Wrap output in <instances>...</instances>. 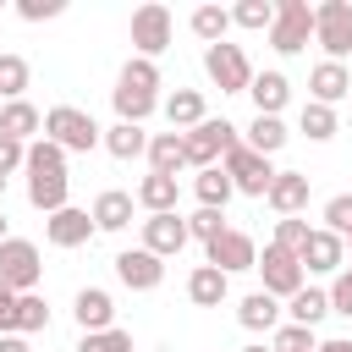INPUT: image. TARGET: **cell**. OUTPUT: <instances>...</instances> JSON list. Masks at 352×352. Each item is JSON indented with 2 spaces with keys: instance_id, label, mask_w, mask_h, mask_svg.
I'll return each instance as SVG.
<instances>
[{
  "instance_id": "6da1fadb",
  "label": "cell",
  "mask_w": 352,
  "mask_h": 352,
  "mask_svg": "<svg viewBox=\"0 0 352 352\" xmlns=\"http://www.w3.org/2000/svg\"><path fill=\"white\" fill-rule=\"evenodd\" d=\"M44 138L60 143L66 154H88V148L104 143V126L88 110H77V104H55V110H44Z\"/></svg>"
},
{
  "instance_id": "7a4b0ae2",
  "label": "cell",
  "mask_w": 352,
  "mask_h": 352,
  "mask_svg": "<svg viewBox=\"0 0 352 352\" xmlns=\"http://www.w3.org/2000/svg\"><path fill=\"white\" fill-rule=\"evenodd\" d=\"M182 143H187V165H192V170H214L242 138H236V126H231L226 116H209V121H198L192 132H182Z\"/></svg>"
},
{
  "instance_id": "3957f363",
  "label": "cell",
  "mask_w": 352,
  "mask_h": 352,
  "mask_svg": "<svg viewBox=\"0 0 352 352\" xmlns=\"http://www.w3.org/2000/svg\"><path fill=\"white\" fill-rule=\"evenodd\" d=\"M314 44L324 50V60H341L352 55V0H319L314 6Z\"/></svg>"
},
{
  "instance_id": "277c9868",
  "label": "cell",
  "mask_w": 352,
  "mask_h": 352,
  "mask_svg": "<svg viewBox=\"0 0 352 352\" xmlns=\"http://www.w3.org/2000/svg\"><path fill=\"white\" fill-rule=\"evenodd\" d=\"M314 44V6L308 0H275V28H270V50L275 55H297Z\"/></svg>"
},
{
  "instance_id": "5b68a950",
  "label": "cell",
  "mask_w": 352,
  "mask_h": 352,
  "mask_svg": "<svg viewBox=\"0 0 352 352\" xmlns=\"http://www.w3.org/2000/svg\"><path fill=\"white\" fill-rule=\"evenodd\" d=\"M220 170L231 176V187H236L242 198H264V192H270V182H275V165H270L258 148H248V143H236V148L220 160Z\"/></svg>"
},
{
  "instance_id": "8992f818",
  "label": "cell",
  "mask_w": 352,
  "mask_h": 352,
  "mask_svg": "<svg viewBox=\"0 0 352 352\" xmlns=\"http://www.w3.org/2000/svg\"><path fill=\"white\" fill-rule=\"evenodd\" d=\"M38 275H44V258L28 236H6L0 242V280L22 297V292H38Z\"/></svg>"
},
{
  "instance_id": "52a82bcc",
  "label": "cell",
  "mask_w": 352,
  "mask_h": 352,
  "mask_svg": "<svg viewBox=\"0 0 352 352\" xmlns=\"http://www.w3.org/2000/svg\"><path fill=\"white\" fill-rule=\"evenodd\" d=\"M204 72H209V82L220 94H248L253 88V66H248L242 44H209L204 50Z\"/></svg>"
},
{
  "instance_id": "ba28073f",
  "label": "cell",
  "mask_w": 352,
  "mask_h": 352,
  "mask_svg": "<svg viewBox=\"0 0 352 352\" xmlns=\"http://www.w3.org/2000/svg\"><path fill=\"white\" fill-rule=\"evenodd\" d=\"M204 264H214L220 275H242V270H258V242L236 226H226L209 248H204Z\"/></svg>"
},
{
  "instance_id": "9c48e42d",
  "label": "cell",
  "mask_w": 352,
  "mask_h": 352,
  "mask_svg": "<svg viewBox=\"0 0 352 352\" xmlns=\"http://www.w3.org/2000/svg\"><path fill=\"white\" fill-rule=\"evenodd\" d=\"M258 275H264V292H270V297H297V292L308 286L302 258L286 253V248H275V242H264V253H258Z\"/></svg>"
},
{
  "instance_id": "30bf717a",
  "label": "cell",
  "mask_w": 352,
  "mask_h": 352,
  "mask_svg": "<svg viewBox=\"0 0 352 352\" xmlns=\"http://www.w3.org/2000/svg\"><path fill=\"white\" fill-rule=\"evenodd\" d=\"M132 50H138L143 60H160V55L170 50V11H165L160 0H148V6L132 11Z\"/></svg>"
},
{
  "instance_id": "8fae6325",
  "label": "cell",
  "mask_w": 352,
  "mask_h": 352,
  "mask_svg": "<svg viewBox=\"0 0 352 352\" xmlns=\"http://www.w3.org/2000/svg\"><path fill=\"white\" fill-rule=\"evenodd\" d=\"M94 214L88 209H77V204H66V209H55V214H44V236H50V248H82V242H94Z\"/></svg>"
},
{
  "instance_id": "7c38bea8",
  "label": "cell",
  "mask_w": 352,
  "mask_h": 352,
  "mask_svg": "<svg viewBox=\"0 0 352 352\" xmlns=\"http://www.w3.org/2000/svg\"><path fill=\"white\" fill-rule=\"evenodd\" d=\"M297 258H302V275H341V270H346V242H341L336 231L314 226V236H308V248H302Z\"/></svg>"
},
{
  "instance_id": "4fadbf2b",
  "label": "cell",
  "mask_w": 352,
  "mask_h": 352,
  "mask_svg": "<svg viewBox=\"0 0 352 352\" xmlns=\"http://www.w3.org/2000/svg\"><path fill=\"white\" fill-rule=\"evenodd\" d=\"M116 280L126 292H154L165 280V258H154L148 248H126V253H116Z\"/></svg>"
},
{
  "instance_id": "5bb4252c",
  "label": "cell",
  "mask_w": 352,
  "mask_h": 352,
  "mask_svg": "<svg viewBox=\"0 0 352 352\" xmlns=\"http://www.w3.org/2000/svg\"><path fill=\"white\" fill-rule=\"evenodd\" d=\"M72 319H77V330H82V336L116 330V297H110L104 286H82V292L72 297Z\"/></svg>"
},
{
  "instance_id": "9a60e30c",
  "label": "cell",
  "mask_w": 352,
  "mask_h": 352,
  "mask_svg": "<svg viewBox=\"0 0 352 352\" xmlns=\"http://www.w3.org/2000/svg\"><path fill=\"white\" fill-rule=\"evenodd\" d=\"M187 242H192V236H187V214H148V220H143V248H148L154 258H176Z\"/></svg>"
},
{
  "instance_id": "2e32d148",
  "label": "cell",
  "mask_w": 352,
  "mask_h": 352,
  "mask_svg": "<svg viewBox=\"0 0 352 352\" xmlns=\"http://www.w3.org/2000/svg\"><path fill=\"white\" fill-rule=\"evenodd\" d=\"M280 314H286V308H280V297H270L264 286H258V292H248V297L236 302V324H242V330H253V336H258V330H264V336H275V330H280Z\"/></svg>"
},
{
  "instance_id": "e0dca14e",
  "label": "cell",
  "mask_w": 352,
  "mask_h": 352,
  "mask_svg": "<svg viewBox=\"0 0 352 352\" xmlns=\"http://www.w3.org/2000/svg\"><path fill=\"white\" fill-rule=\"evenodd\" d=\"M308 94H314V104H341L346 94H352V72L341 66V60H319L314 72H308Z\"/></svg>"
},
{
  "instance_id": "ac0fdd59",
  "label": "cell",
  "mask_w": 352,
  "mask_h": 352,
  "mask_svg": "<svg viewBox=\"0 0 352 352\" xmlns=\"http://www.w3.org/2000/svg\"><path fill=\"white\" fill-rule=\"evenodd\" d=\"M66 192H72V176H66V170H28V204H33L38 214L66 209Z\"/></svg>"
},
{
  "instance_id": "d6986e66",
  "label": "cell",
  "mask_w": 352,
  "mask_h": 352,
  "mask_svg": "<svg viewBox=\"0 0 352 352\" xmlns=\"http://www.w3.org/2000/svg\"><path fill=\"white\" fill-rule=\"evenodd\" d=\"M264 204H270L280 220H286V214H302V209H308V176H302V170H275Z\"/></svg>"
},
{
  "instance_id": "ffe728a7",
  "label": "cell",
  "mask_w": 352,
  "mask_h": 352,
  "mask_svg": "<svg viewBox=\"0 0 352 352\" xmlns=\"http://www.w3.org/2000/svg\"><path fill=\"white\" fill-rule=\"evenodd\" d=\"M160 110H165L170 132H192L198 121H209V104H204V94H198V88H176V94H165V99H160Z\"/></svg>"
},
{
  "instance_id": "44dd1931",
  "label": "cell",
  "mask_w": 352,
  "mask_h": 352,
  "mask_svg": "<svg viewBox=\"0 0 352 352\" xmlns=\"http://www.w3.org/2000/svg\"><path fill=\"white\" fill-rule=\"evenodd\" d=\"M0 138H16V143L44 138V110H38V104H28V99L0 104Z\"/></svg>"
},
{
  "instance_id": "7402d4cb",
  "label": "cell",
  "mask_w": 352,
  "mask_h": 352,
  "mask_svg": "<svg viewBox=\"0 0 352 352\" xmlns=\"http://www.w3.org/2000/svg\"><path fill=\"white\" fill-rule=\"evenodd\" d=\"M132 209H138V198H132V192L104 187V192L94 198V209H88V214H94V226H99V231H126V226H132Z\"/></svg>"
},
{
  "instance_id": "603a6c76",
  "label": "cell",
  "mask_w": 352,
  "mask_h": 352,
  "mask_svg": "<svg viewBox=\"0 0 352 352\" xmlns=\"http://www.w3.org/2000/svg\"><path fill=\"white\" fill-rule=\"evenodd\" d=\"M226 297H231V275H220L214 264H198L187 275V302L192 308H220Z\"/></svg>"
},
{
  "instance_id": "cb8c5ba5",
  "label": "cell",
  "mask_w": 352,
  "mask_h": 352,
  "mask_svg": "<svg viewBox=\"0 0 352 352\" xmlns=\"http://www.w3.org/2000/svg\"><path fill=\"white\" fill-rule=\"evenodd\" d=\"M143 160H148L154 176H176V170H187V143H182V132H154Z\"/></svg>"
},
{
  "instance_id": "d4e9b609",
  "label": "cell",
  "mask_w": 352,
  "mask_h": 352,
  "mask_svg": "<svg viewBox=\"0 0 352 352\" xmlns=\"http://www.w3.org/2000/svg\"><path fill=\"white\" fill-rule=\"evenodd\" d=\"M132 198H138V209H148V214H176L182 182H176V176H154V170H148V176L138 182V192H132Z\"/></svg>"
},
{
  "instance_id": "484cf974",
  "label": "cell",
  "mask_w": 352,
  "mask_h": 352,
  "mask_svg": "<svg viewBox=\"0 0 352 352\" xmlns=\"http://www.w3.org/2000/svg\"><path fill=\"white\" fill-rule=\"evenodd\" d=\"M253 110L258 116H280L286 110V99H292V82H286V72H253Z\"/></svg>"
},
{
  "instance_id": "4316f807",
  "label": "cell",
  "mask_w": 352,
  "mask_h": 352,
  "mask_svg": "<svg viewBox=\"0 0 352 352\" xmlns=\"http://www.w3.org/2000/svg\"><path fill=\"white\" fill-rule=\"evenodd\" d=\"M286 138H292V132H286V121H280V116H253L242 143H248V148H258V154L270 160V154H280V148H286Z\"/></svg>"
},
{
  "instance_id": "83f0119b",
  "label": "cell",
  "mask_w": 352,
  "mask_h": 352,
  "mask_svg": "<svg viewBox=\"0 0 352 352\" xmlns=\"http://www.w3.org/2000/svg\"><path fill=\"white\" fill-rule=\"evenodd\" d=\"M192 198H198V209H226V204L236 198V187H231V176L214 165V170H198V176H192Z\"/></svg>"
},
{
  "instance_id": "f1b7e54d",
  "label": "cell",
  "mask_w": 352,
  "mask_h": 352,
  "mask_svg": "<svg viewBox=\"0 0 352 352\" xmlns=\"http://www.w3.org/2000/svg\"><path fill=\"white\" fill-rule=\"evenodd\" d=\"M330 314V292H319V286H302L297 297H286V319L292 324H308V330H319V319Z\"/></svg>"
},
{
  "instance_id": "f546056e",
  "label": "cell",
  "mask_w": 352,
  "mask_h": 352,
  "mask_svg": "<svg viewBox=\"0 0 352 352\" xmlns=\"http://www.w3.org/2000/svg\"><path fill=\"white\" fill-rule=\"evenodd\" d=\"M110 104H116V121H126V126H143L160 110V99L154 94H138V88H110Z\"/></svg>"
},
{
  "instance_id": "4dcf8cb0",
  "label": "cell",
  "mask_w": 352,
  "mask_h": 352,
  "mask_svg": "<svg viewBox=\"0 0 352 352\" xmlns=\"http://www.w3.org/2000/svg\"><path fill=\"white\" fill-rule=\"evenodd\" d=\"M297 132H302L308 143H330V138L341 132V116H336L330 104H314V99H308L302 116H297Z\"/></svg>"
},
{
  "instance_id": "1f68e13d",
  "label": "cell",
  "mask_w": 352,
  "mask_h": 352,
  "mask_svg": "<svg viewBox=\"0 0 352 352\" xmlns=\"http://www.w3.org/2000/svg\"><path fill=\"white\" fill-rule=\"evenodd\" d=\"M187 28L204 38V50H209V44H226V33H231V11H226V6H198V11L187 16Z\"/></svg>"
},
{
  "instance_id": "d6a6232c",
  "label": "cell",
  "mask_w": 352,
  "mask_h": 352,
  "mask_svg": "<svg viewBox=\"0 0 352 352\" xmlns=\"http://www.w3.org/2000/svg\"><path fill=\"white\" fill-rule=\"evenodd\" d=\"M104 148H110V160H138V154H148V132L116 121V126H104Z\"/></svg>"
},
{
  "instance_id": "836d02e7",
  "label": "cell",
  "mask_w": 352,
  "mask_h": 352,
  "mask_svg": "<svg viewBox=\"0 0 352 352\" xmlns=\"http://www.w3.org/2000/svg\"><path fill=\"white\" fill-rule=\"evenodd\" d=\"M116 88H138V94H154V99H160V60H143V55H132V60L121 66Z\"/></svg>"
},
{
  "instance_id": "e575fe53",
  "label": "cell",
  "mask_w": 352,
  "mask_h": 352,
  "mask_svg": "<svg viewBox=\"0 0 352 352\" xmlns=\"http://www.w3.org/2000/svg\"><path fill=\"white\" fill-rule=\"evenodd\" d=\"M28 82H33V66H28L22 55H11V50H6V55H0V99H6V104H11V99H22V94H28Z\"/></svg>"
},
{
  "instance_id": "d590c367",
  "label": "cell",
  "mask_w": 352,
  "mask_h": 352,
  "mask_svg": "<svg viewBox=\"0 0 352 352\" xmlns=\"http://www.w3.org/2000/svg\"><path fill=\"white\" fill-rule=\"evenodd\" d=\"M38 330H50V302L38 292H22L16 297V336H38Z\"/></svg>"
},
{
  "instance_id": "8d00e7d4",
  "label": "cell",
  "mask_w": 352,
  "mask_h": 352,
  "mask_svg": "<svg viewBox=\"0 0 352 352\" xmlns=\"http://www.w3.org/2000/svg\"><path fill=\"white\" fill-rule=\"evenodd\" d=\"M231 22L248 28V33H270V28H275V0H242V6L231 11Z\"/></svg>"
},
{
  "instance_id": "74e56055",
  "label": "cell",
  "mask_w": 352,
  "mask_h": 352,
  "mask_svg": "<svg viewBox=\"0 0 352 352\" xmlns=\"http://www.w3.org/2000/svg\"><path fill=\"white\" fill-rule=\"evenodd\" d=\"M270 346H275V352H319V336H314L308 324H292V319H280V330L270 336Z\"/></svg>"
},
{
  "instance_id": "f35d334b",
  "label": "cell",
  "mask_w": 352,
  "mask_h": 352,
  "mask_svg": "<svg viewBox=\"0 0 352 352\" xmlns=\"http://www.w3.org/2000/svg\"><path fill=\"white\" fill-rule=\"evenodd\" d=\"M308 236H314V226L302 220V214H286V220H275V248H286V253H302L308 248Z\"/></svg>"
},
{
  "instance_id": "ab89813d",
  "label": "cell",
  "mask_w": 352,
  "mask_h": 352,
  "mask_svg": "<svg viewBox=\"0 0 352 352\" xmlns=\"http://www.w3.org/2000/svg\"><path fill=\"white\" fill-rule=\"evenodd\" d=\"M22 170H66V148L50 143V138H33L28 143V165Z\"/></svg>"
},
{
  "instance_id": "60d3db41",
  "label": "cell",
  "mask_w": 352,
  "mask_h": 352,
  "mask_svg": "<svg viewBox=\"0 0 352 352\" xmlns=\"http://www.w3.org/2000/svg\"><path fill=\"white\" fill-rule=\"evenodd\" d=\"M220 231H226V209H192V214H187V236H198L204 248H209Z\"/></svg>"
},
{
  "instance_id": "b9f144b4",
  "label": "cell",
  "mask_w": 352,
  "mask_h": 352,
  "mask_svg": "<svg viewBox=\"0 0 352 352\" xmlns=\"http://www.w3.org/2000/svg\"><path fill=\"white\" fill-rule=\"evenodd\" d=\"M324 231H336L341 242L352 236V192H336V198L324 204Z\"/></svg>"
},
{
  "instance_id": "7bdbcfd3",
  "label": "cell",
  "mask_w": 352,
  "mask_h": 352,
  "mask_svg": "<svg viewBox=\"0 0 352 352\" xmlns=\"http://www.w3.org/2000/svg\"><path fill=\"white\" fill-rule=\"evenodd\" d=\"M77 352H132V330H99V336H82L77 341Z\"/></svg>"
},
{
  "instance_id": "ee69618b",
  "label": "cell",
  "mask_w": 352,
  "mask_h": 352,
  "mask_svg": "<svg viewBox=\"0 0 352 352\" xmlns=\"http://www.w3.org/2000/svg\"><path fill=\"white\" fill-rule=\"evenodd\" d=\"M330 314H346V319H352V264L330 280Z\"/></svg>"
},
{
  "instance_id": "f6af8a7d",
  "label": "cell",
  "mask_w": 352,
  "mask_h": 352,
  "mask_svg": "<svg viewBox=\"0 0 352 352\" xmlns=\"http://www.w3.org/2000/svg\"><path fill=\"white\" fill-rule=\"evenodd\" d=\"M66 6L60 0H16V16L22 22H50V16H60Z\"/></svg>"
},
{
  "instance_id": "bcb514c9",
  "label": "cell",
  "mask_w": 352,
  "mask_h": 352,
  "mask_svg": "<svg viewBox=\"0 0 352 352\" xmlns=\"http://www.w3.org/2000/svg\"><path fill=\"white\" fill-rule=\"evenodd\" d=\"M22 165H28V143L0 138V176H11V170H22Z\"/></svg>"
},
{
  "instance_id": "7dc6e473",
  "label": "cell",
  "mask_w": 352,
  "mask_h": 352,
  "mask_svg": "<svg viewBox=\"0 0 352 352\" xmlns=\"http://www.w3.org/2000/svg\"><path fill=\"white\" fill-rule=\"evenodd\" d=\"M0 336H16V292L0 280Z\"/></svg>"
},
{
  "instance_id": "c3c4849f",
  "label": "cell",
  "mask_w": 352,
  "mask_h": 352,
  "mask_svg": "<svg viewBox=\"0 0 352 352\" xmlns=\"http://www.w3.org/2000/svg\"><path fill=\"white\" fill-rule=\"evenodd\" d=\"M0 352H33L28 336H0Z\"/></svg>"
},
{
  "instance_id": "681fc988",
  "label": "cell",
  "mask_w": 352,
  "mask_h": 352,
  "mask_svg": "<svg viewBox=\"0 0 352 352\" xmlns=\"http://www.w3.org/2000/svg\"><path fill=\"white\" fill-rule=\"evenodd\" d=\"M319 352H352V336H336V341H319Z\"/></svg>"
},
{
  "instance_id": "f907efd6",
  "label": "cell",
  "mask_w": 352,
  "mask_h": 352,
  "mask_svg": "<svg viewBox=\"0 0 352 352\" xmlns=\"http://www.w3.org/2000/svg\"><path fill=\"white\" fill-rule=\"evenodd\" d=\"M242 352H275V346H270V341H248Z\"/></svg>"
},
{
  "instance_id": "816d5d0a",
  "label": "cell",
  "mask_w": 352,
  "mask_h": 352,
  "mask_svg": "<svg viewBox=\"0 0 352 352\" xmlns=\"http://www.w3.org/2000/svg\"><path fill=\"white\" fill-rule=\"evenodd\" d=\"M6 236H11V231H6V214H0V242H6Z\"/></svg>"
},
{
  "instance_id": "f5cc1de1",
  "label": "cell",
  "mask_w": 352,
  "mask_h": 352,
  "mask_svg": "<svg viewBox=\"0 0 352 352\" xmlns=\"http://www.w3.org/2000/svg\"><path fill=\"white\" fill-rule=\"evenodd\" d=\"M6 182H11V176H0V192H6Z\"/></svg>"
},
{
  "instance_id": "db71d44e",
  "label": "cell",
  "mask_w": 352,
  "mask_h": 352,
  "mask_svg": "<svg viewBox=\"0 0 352 352\" xmlns=\"http://www.w3.org/2000/svg\"><path fill=\"white\" fill-rule=\"evenodd\" d=\"M346 248H352V236H346Z\"/></svg>"
},
{
  "instance_id": "11a10c76",
  "label": "cell",
  "mask_w": 352,
  "mask_h": 352,
  "mask_svg": "<svg viewBox=\"0 0 352 352\" xmlns=\"http://www.w3.org/2000/svg\"><path fill=\"white\" fill-rule=\"evenodd\" d=\"M346 99H352V94H346Z\"/></svg>"
}]
</instances>
